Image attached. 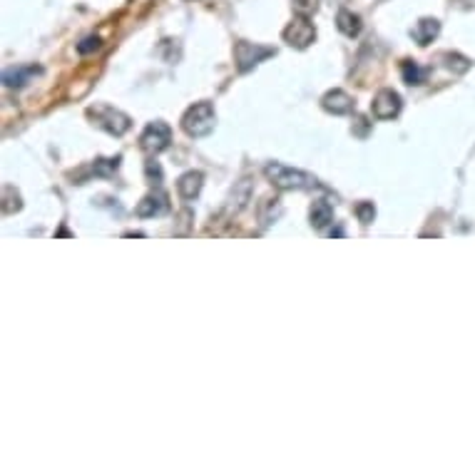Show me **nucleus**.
Wrapping results in <instances>:
<instances>
[{"mask_svg":"<svg viewBox=\"0 0 475 475\" xmlns=\"http://www.w3.org/2000/svg\"><path fill=\"white\" fill-rule=\"evenodd\" d=\"M87 118L92 120L95 127L110 132L115 137H122L124 132L132 127L130 115H124L122 110L112 107V104H95V107H87Z\"/></svg>","mask_w":475,"mask_h":475,"instance_id":"nucleus-3","label":"nucleus"},{"mask_svg":"<svg viewBox=\"0 0 475 475\" xmlns=\"http://www.w3.org/2000/svg\"><path fill=\"white\" fill-rule=\"evenodd\" d=\"M438 33H441V23L436 18H421L416 25L410 27V38L416 40L421 47L430 45L438 38Z\"/></svg>","mask_w":475,"mask_h":475,"instance_id":"nucleus-9","label":"nucleus"},{"mask_svg":"<svg viewBox=\"0 0 475 475\" xmlns=\"http://www.w3.org/2000/svg\"><path fill=\"white\" fill-rule=\"evenodd\" d=\"M353 212H356V217H358L361 224H371L373 217H376V207H373V202H358L356 207H353Z\"/></svg>","mask_w":475,"mask_h":475,"instance_id":"nucleus-19","label":"nucleus"},{"mask_svg":"<svg viewBox=\"0 0 475 475\" xmlns=\"http://www.w3.org/2000/svg\"><path fill=\"white\" fill-rule=\"evenodd\" d=\"M401 72H404V80L408 85H421L426 80V70L423 67H418L413 60H404V63H401Z\"/></svg>","mask_w":475,"mask_h":475,"instance_id":"nucleus-16","label":"nucleus"},{"mask_svg":"<svg viewBox=\"0 0 475 475\" xmlns=\"http://www.w3.org/2000/svg\"><path fill=\"white\" fill-rule=\"evenodd\" d=\"M281 38L289 47H296V50H304L316 40V30H313V23L309 20V15H296V18L289 23L284 30H281Z\"/></svg>","mask_w":475,"mask_h":475,"instance_id":"nucleus-5","label":"nucleus"},{"mask_svg":"<svg viewBox=\"0 0 475 475\" xmlns=\"http://www.w3.org/2000/svg\"><path fill=\"white\" fill-rule=\"evenodd\" d=\"M321 107L331 115H349L353 110V98L344 90H329L321 98Z\"/></svg>","mask_w":475,"mask_h":475,"instance_id":"nucleus-8","label":"nucleus"},{"mask_svg":"<svg viewBox=\"0 0 475 475\" xmlns=\"http://www.w3.org/2000/svg\"><path fill=\"white\" fill-rule=\"evenodd\" d=\"M202 184H204V175L202 172H184L179 179H177V192H179V197L182 199H195V197H199V192H202Z\"/></svg>","mask_w":475,"mask_h":475,"instance_id":"nucleus-11","label":"nucleus"},{"mask_svg":"<svg viewBox=\"0 0 475 475\" xmlns=\"http://www.w3.org/2000/svg\"><path fill=\"white\" fill-rule=\"evenodd\" d=\"M172 142V127L162 120H155L142 130L140 135V147H142L147 155H159L170 147Z\"/></svg>","mask_w":475,"mask_h":475,"instance_id":"nucleus-4","label":"nucleus"},{"mask_svg":"<svg viewBox=\"0 0 475 475\" xmlns=\"http://www.w3.org/2000/svg\"><path fill=\"white\" fill-rule=\"evenodd\" d=\"M249 199H252V182H249V179H241L239 187H234V192H232V204H229V207L234 209V212H239V209L247 207Z\"/></svg>","mask_w":475,"mask_h":475,"instance_id":"nucleus-15","label":"nucleus"},{"mask_svg":"<svg viewBox=\"0 0 475 475\" xmlns=\"http://www.w3.org/2000/svg\"><path fill=\"white\" fill-rule=\"evenodd\" d=\"M118 167H120V157H110V159H98V162L92 164V172L110 177L112 172H118Z\"/></svg>","mask_w":475,"mask_h":475,"instance_id":"nucleus-18","label":"nucleus"},{"mask_svg":"<svg viewBox=\"0 0 475 475\" xmlns=\"http://www.w3.org/2000/svg\"><path fill=\"white\" fill-rule=\"evenodd\" d=\"M217 124V112L214 104L202 100V102H195L187 112L182 115V130L189 137H207L209 132L214 130Z\"/></svg>","mask_w":475,"mask_h":475,"instance_id":"nucleus-2","label":"nucleus"},{"mask_svg":"<svg viewBox=\"0 0 475 475\" xmlns=\"http://www.w3.org/2000/svg\"><path fill=\"white\" fill-rule=\"evenodd\" d=\"M401 107H404V100L396 90H381L376 92V98L371 102V112L376 120H393L401 115Z\"/></svg>","mask_w":475,"mask_h":475,"instance_id":"nucleus-7","label":"nucleus"},{"mask_svg":"<svg viewBox=\"0 0 475 475\" xmlns=\"http://www.w3.org/2000/svg\"><path fill=\"white\" fill-rule=\"evenodd\" d=\"M309 219H311V227L313 229L329 227V224L333 221V207H331V202H326V199H316V202L311 204V209H309Z\"/></svg>","mask_w":475,"mask_h":475,"instance_id":"nucleus-12","label":"nucleus"},{"mask_svg":"<svg viewBox=\"0 0 475 475\" xmlns=\"http://www.w3.org/2000/svg\"><path fill=\"white\" fill-rule=\"evenodd\" d=\"M264 177L269 179L274 189H281V192H291V189H311L316 187V177L309 175L304 170H296V167H289V164L281 162H269L264 167Z\"/></svg>","mask_w":475,"mask_h":475,"instance_id":"nucleus-1","label":"nucleus"},{"mask_svg":"<svg viewBox=\"0 0 475 475\" xmlns=\"http://www.w3.org/2000/svg\"><path fill=\"white\" fill-rule=\"evenodd\" d=\"M443 60H445V67L448 70H453L456 75H463V72H468V67H470V63L463 55H458V52H445L443 55Z\"/></svg>","mask_w":475,"mask_h":475,"instance_id":"nucleus-17","label":"nucleus"},{"mask_svg":"<svg viewBox=\"0 0 475 475\" xmlns=\"http://www.w3.org/2000/svg\"><path fill=\"white\" fill-rule=\"evenodd\" d=\"M164 209H167V195L157 189V192H150L142 202L137 204L135 214L137 217H157V214H162Z\"/></svg>","mask_w":475,"mask_h":475,"instance_id":"nucleus-10","label":"nucleus"},{"mask_svg":"<svg viewBox=\"0 0 475 475\" xmlns=\"http://www.w3.org/2000/svg\"><path fill=\"white\" fill-rule=\"evenodd\" d=\"M319 8V0H294V13L296 15H313Z\"/></svg>","mask_w":475,"mask_h":475,"instance_id":"nucleus-22","label":"nucleus"},{"mask_svg":"<svg viewBox=\"0 0 475 475\" xmlns=\"http://www.w3.org/2000/svg\"><path fill=\"white\" fill-rule=\"evenodd\" d=\"M33 75H40V67H10V70L3 72V82H5L8 87H23L27 85L30 80H33Z\"/></svg>","mask_w":475,"mask_h":475,"instance_id":"nucleus-14","label":"nucleus"},{"mask_svg":"<svg viewBox=\"0 0 475 475\" xmlns=\"http://www.w3.org/2000/svg\"><path fill=\"white\" fill-rule=\"evenodd\" d=\"M336 27H339L341 33L346 35V38H356V35H361V30H364V23H361V18H358L353 10H339V15H336Z\"/></svg>","mask_w":475,"mask_h":475,"instance_id":"nucleus-13","label":"nucleus"},{"mask_svg":"<svg viewBox=\"0 0 475 475\" xmlns=\"http://www.w3.org/2000/svg\"><path fill=\"white\" fill-rule=\"evenodd\" d=\"M272 55H274V47L256 45V43H247V40H239L234 45V60L239 72H249L252 67L259 65L261 60L272 58Z\"/></svg>","mask_w":475,"mask_h":475,"instance_id":"nucleus-6","label":"nucleus"},{"mask_svg":"<svg viewBox=\"0 0 475 475\" xmlns=\"http://www.w3.org/2000/svg\"><path fill=\"white\" fill-rule=\"evenodd\" d=\"M100 47H102V38H100V35H87V38H82L78 43V52H80V55H87V52L100 50Z\"/></svg>","mask_w":475,"mask_h":475,"instance_id":"nucleus-20","label":"nucleus"},{"mask_svg":"<svg viewBox=\"0 0 475 475\" xmlns=\"http://www.w3.org/2000/svg\"><path fill=\"white\" fill-rule=\"evenodd\" d=\"M144 172H147V179H150V184H155V187H162V167H159V162L150 159V162L144 164Z\"/></svg>","mask_w":475,"mask_h":475,"instance_id":"nucleus-21","label":"nucleus"}]
</instances>
